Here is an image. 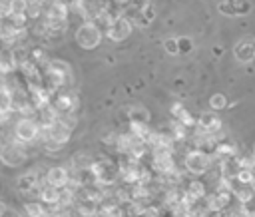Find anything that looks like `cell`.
<instances>
[{"instance_id": "20", "label": "cell", "mask_w": 255, "mask_h": 217, "mask_svg": "<svg viewBox=\"0 0 255 217\" xmlns=\"http://www.w3.org/2000/svg\"><path fill=\"white\" fill-rule=\"evenodd\" d=\"M92 161H94V157L88 151H76L70 157V167L72 169H80V171H88L90 165H92Z\"/></svg>"}, {"instance_id": "13", "label": "cell", "mask_w": 255, "mask_h": 217, "mask_svg": "<svg viewBox=\"0 0 255 217\" xmlns=\"http://www.w3.org/2000/svg\"><path fill=\"white\" fill-rule=\"evenodd\" d=\"M195 127L205 133H217L223 129V121L215 111H205L195 119Z\"/></svg>"}, {"instance_id": "1", "label": "cell", "mask_w": 255, "mask_h": 217, "mask_svg": "<svg viewBox=\"0 0 255 217\" xmlns=\"http://www.w3.org/2000/svg\"><path fill=\"white\" fill-rule=\"evenodd\" d=\"M72 82H74L72 66H70L66 60L50 58V62H48L46 68H44V86L56 94L58 90L68 88Z\"/></svg>"}, {"instance_id": "30", "label": "cell", "mask_w": 255, "mask_h": 217, "mask_svg": "<svg viewBox=\"0 0 255 217\" xmlns=\"http://www.w3.org/2000/svg\"><path fill=\"white\" fill-rule=\"evenodd\" d=\"M179 217H207V209H205V205L193 203V205H191V207H187Z\"/></svg>"}, {"instance_id": "2", "label": "cell", "mask_w": 255, "mask_h": 217, "mask_svg": "<svg viewBox=\"0 0 255 217\" xmlns=\"http://www.w3.org/2000/svg\"><path fill=\"white\" fill-rule=\"evenodd\" d=\"M40 137V125L34 117L28 115H18L12 123V139L24 143V145H32L36 143Z\"/></svg>"}, {"instance_id": "4", "label": "cell", "mask_w": 255, "mask_h": 217, "mask_svg": "<svg viewBox=\"0 0 255 217\" xmlns=\"http://www.w3.org/2000/svg\"><path fill=\"white\" fill-rule=\"evenodd\" d=\"M28 159V145L16 141V139H6L0 143V161L8 167H20Z\"/></svg>"}, {"instance_id": "26", "label": "cell", "mask_w": 255, "mask_h": 217, "mask_svg": "<svg viewBox=\"0 0 255 217\" xmlns=\"http://www.w3.org/2000/svg\"><path fill=\"white\" fill-rule=\"evenodd\" d=\"M128 121L129 123H149V113L145 108H131V109H128Z\"/></svg>"}, {"instance_id": "5", "label": "cell", "mask_w": 255, "mask_h": 217, "mask_svg": "<svg viewBox=\"0 0 255 217\" xmlns=\"http://www.w3.org/2000/svg\"><path fill=\"white\" fill-rule=\"evenodd\" d=\"M76 42L84 50H94L102 42V28L96 22H82L76 30Z\"/></svg>"}, {"instance_id": "23", "label": "cell", "mask_w": 255, "mask_h": 217, "mask_svg": "<svg viewBox=\"0 0 255 217\" xmlns=\"http://www.w3.org/2000/svg\"><path fill=\"white\" fill-rule=\"evenodd\" d=\"M74 207H76V213H78L80 217H94V215H96V211H98V203H96V201L82 199V197H78V199H76Z\"/></svg>"}, {"instance_id": "35", "label": "cell", "mask_w": 255, "mask_h": 217, "mask_svg": "<svg viewBox=\"0 0 255 217\" xmlns=\"http://www.w3.org/2000/svg\"><path fill=\"white\" fill-rule=\"evenodd\" d=\"M163 48H165V52H167L169 56H175V54H179V48H177V40H173V38L165 40V42H163Z\"/></svg>"}, {"instance_id": "17", "label": "cell", "mask_w": 255, "mask_h": 217, "mask_svg": "<svg viewBox=\"0 0 255 217\" xmlns=\"http://www.w3.org/2000/svg\"><path fill=\"white\" fill-rule=\"evenodd\" d=\"M211 159H223V157H235L237 155V145L235 143H231V141H227V139H221V141H217L215 145H213V149H211Z\"/></svg>"}, {"instance_id": "38", "label": "cell", "mask_w": 255, "mask_h": 217, "mask_svg": "<svg viewBox=\"0 0 255 217\" xmlns=\"http://www.w3.org/2000/svg\"><path fill=\"white\" fill-rule=\"evenodd\" d=\"M177 48H179V52H189L191 50V40L189 38H179L177 40Z\"/></svg>"}, {"instance_id": "8", "label": "cell", "mask_w": 255, "mask_h": 217, "mask_svg": "<svg viewBox=\"0 0 255 217\" xmlns=\"http://www.w3.org/2000/svg\"><path fill=\"white\" fill-rule=\"evenodd\" d=\"M40 137H46L48 141H52V143L64 147V145L70 141V137H72V129H70L68 125H64L60 119H56L52 125L40 129Z\"/></svg>"}, {"instance_id": "29", "label": "cell", "mask_w": 255, "mask_h": 217, "mask_svg": "<svg viewBox=\"0 0 255 217\" xmlns=\"http://www.w3.org/2000/svg\"><path fill=\"white\" fill-rule=\"evenodd\" d=\"M24 213H26V217H42L46 213V205L38 199H32L24 205Z\"/></svg>"}, {"instance_id": "15", "label": "cell", "mask_w": 255, "mask_h": 217, "mask_svg": "<svg viewBox=\"0 0 255 217\" xmlns=\"http://www.w3.org/2000/svg\"><path fill=\"white\" fill-rule=\"evenodd\" d=\"M68 2L64 0H50V4L44 8V14L40 18L44 20H68Z\"/></svg>"}, {"instance_id": "14", "label": "cell", "mask_w": 255, "mask_h": 217, "mask_svg": "<svg viewBox=\"0 0 255 217\" xmlns=\"http://www.w3.org/2000/svg\"><path fill=\"white\" fill-rule=\"evenodd\" d=\"M233 54H235V60L241 62V64H249L255 60V38H243L235 44L233 48Z\"/></svg>"}, {"instance_id": "11", "label": "cell", "mask_w": 255, "mask_h": 217, "mask_svg": "<svg viewBox=\"0 0 255 217\" xmlns=\"http://www.w3.org/2000/svg\"><path fill=\"white\" fill-rule=\"evenodd\" d=\"M205 209L207 213H217V211H223L231 205L233 201V193L231 191H223V189H217L209 195H205Z\"/></svg>"}, {"instance_id": "3", "label": "cell", "mask_w": 255, "mask_h": 217, "mask_svg": "<svg viewBox=\"0 0 255 217\" xmlns=\"http://www.w3.org/2000/svg\"><path fill=\"white\" fill-rule=\"evenodd\" d=\"M88 171L92 173L94 183H98L102 187H110L118 181V161H114V159H108V157L94 159Z\"/></svg>"}, {"instance_id": "10", "label": "cell", "mask_w": 255, "mask_h": 217, "mask_svg": "<svg viewBox=\"0 0 255 217\" xmlns=\"http://www.w3.org/2000/svg\"><path fill=\"white\" fill-rule=\"evenodd\" d=\"M131 28H133L131 20L120 16V18L112 20L110 24H106V36H108L112 42H124V40L131 34Z\"/></svg>"}, {"instance_id": "40", "label": "cell", "mask_w": 255, "mask_h": 217, "mask_svg": "<svg viewBox=\"0 0 255 217\" xmlns=\"http://www.w3.org/2000/svg\"><path fill=\"white\" fill-rule=\"evenodd\" d=\"M251 155H253V159H255V143H253V153H251Z\"/></svg>"}, {"instance_id": "32", "label": "cell", "mask_w": 255, "mask_h": 217, "mask_svg": "<svg viewBox=\"0 0 255 217\" xmlns=\"http://www.w3.org/2000/svg\"><path fill=\"white\" fill-rule=\"evenodd\" d=\"M253 177H255V169H245V167H239V171H237V175H235V179H237L241 185H249V183L253 181Z\"/></svg>"}, {"instance_id": "27", "label": "cell", "mask_w": 255, "mask_h": 217, "mask_svg": "<svg viewBox=\"0 0 255 217\" xmlns=\"http://www.w3.org/2000/svg\"><path fill=\"white\" fill-rule=\"evenodd\" d=\"M167 129H169V133H171V137H173L175 141H183V139H187L189 129H187V127H183L177 119H171V121L167 123Z\"/></svg>"}, {"instance_id": "34", "label": "cell", "mask_w": 255, "mask_h": 217, "mask_svg": "<svg viewBox=\"0 0 255 217\" xmlns=\"http://www.w3.org/2000/svg\"><path fill=\"white\" fill-rule=\"evenodd\" d=\"M209 106H211L213 109H223V108L227 106V98H225L223 94H215V96H211Z\"/></svg>"}, {"instance_id": "31", "label": "cell", "mask_w": 255, "mask_h": 217, "mask_svg": "<svg viewBox=\"0 0 255 217\" xmlns=\"http://www.w3.org/2000/svg\"><path fill=\"white\" fill-rule=\"evenodd\" d=\"M2 113H12V96L0 88V115Z\"/></svg>"}, {"instance_id": "6", "label": "cell", "mask_w": 255, "mask_h": 217, "mask_svg": "<svg viewBox=\"0 0 255 217\" xmlns=\"http://www.w3.org/2000/svg\"><path fill=\"white\" fill-rule=\"evenodd\" d=\"M50 106L56 109L58 117H60V115H66V113H76L78 108H80V98H78L76 92L64 88V90H58V92L52 96Z\"/></svg>"}, {"instance_id": "9", "label": "cell", "mask_w": 255, "mask_h": 217, "mask_svg": "<svg viewBox=\"0 0 255 217\" xmlns=\"http://www.w3.org/2000/svg\"><path fill=\"white\" fill-rule=\"evenodd\" d=\"M139 169H141V161L124 155L118 161V179H122L126 185H133L139 181Z\"/></svg>"}, {"instance_id": "33", "label": "cell", "mask_w": 255, "mask_h": 217, "mask_svg": "<svg viewBox=\"0 0 255 217\" xmlns=\"http://www.w3.org/2000/svg\"><path fill=\"white\" fill-rule=\"evenodd\" d=\"M26 6H28L26 0H10V14H8V16H20V14H26Z\"/></svg>"}, {"instance_id": "37", "label": "cell", "mask_w": 255, "mask_h": 217, "mask_svg": "<svg viewBox=\"0 0 255 217\" xmlns=\"http://www.w3.org/2000/svg\"><path fill=\"white\" fill-rule=\"evenodd\" d=\"M169 111H171L173 119H179V115L185 111V106H183V104H179V102H173V104H171V108H169Z\"/></svg>"}, {"instance_id": "36", "label": "cell", "mask_w": 255, "mask_h": 217, "mask_svg": "<svg viewBox=\"0 0 255 217\" xmlns=\"http://www.w3.org/2000/svg\"><path fill=\"white\" fill-rule=\"evenodd\" d=\"M237 161H239V167L255 169V159H253V155H241V157H237Z\"/></svg>"}, {"instance_id": "24", "label": "cell", "mask_w": 255, "mask_h": 217, "mask_svg": "<svg viewBox=\"0 0 255 217\" xmlns=\"http://www.w3.org/2000/svg\"><path fill=\"white\" fill-rule=\"evenodd\" d=\"M219 171H221V177H235L237 171H239L237 157H223V159H219Z\"/></svg>"}, {"instance_id": "28", "label": "cell", "mask_w": 255, "mask_h": 217, "mask_svg": "<svg viewBox=\"0 0 255 217\" xmlns=\"http://www.w3.org/2000/svg\"><path fill=\"white\" fill-rule=\"evenodd\" d=\"M233 197L239 201V205H243V203L253 201V199H255V193H253V189H251V187H247V185H241V183H239V187H235V189H233Z\"/></svg>"}, {"instance_id": "21", "label": "cell", "mask_w": 255, "mask_h": 217, "mask_svg": "<svg viewBox=\"0 0 255 217\" xmlns=\"http://www.w3.org/2000/svg\"><path fill=\"white\" fill-rule=\"evenodd\" d=\"M12 72H16V64H14V58H12V50L0 46V76L12 74Z\"/></svg>"}, {"instance_id": "19", "label": "cell", "mask_w": 255, "mask_h": 217, "mask_svg": "<svg viewBox=\"0 0 255 217\" xmlns=\"http://www.w3.org/2000/svg\"><path fill=\"white\" fill-rule=\"evenodd\" d=\"M183 191H185V195L191 197L193 201H199V199H203V197L207 195V185H205L201 179H191V181L185 183Z\"/></svg>"}, {"instance_id": "22", "label": "cell", "mask_w": 255, "mask_h": 217, "mask_svg": "<svg viewBox=\"0 0 255 217\" xmlns=\"http://www.w3.org/2000/svg\"><path fill=\"white\" fill-rule=\"evenodd\" d=\"M129 133L147 145L149 143V137L153 133V127L149 123H129Z\"/></svg>"}, {"instance_id": "25", "label": "cell", "mask_w": 255, "mask_h": 217, "mask_svg": "<svg viewBox=\"0 0 255 217\" xmlns=\"http://www.w3.org/2000/svg\"><path fill=\"white\" fill-rule=\"evenodd\" d=\"M153 18H155V14H153V8H151V4H149V6H145L141 12H137V14L131 18V24H137V26L145 28V26L151 24Z\"/></svg>"}, {"instance_id": "16", "label": "cell", "mask_w": 255, "mask_h": 217, "mask_svg": "<svg viewBox=\"0 0 255 217\" xmlns=\"http://www.w3.org/2000/svg\"><path fill=\"white\" fill-rule=\"evenodd\" d=\"M217 8L225 16H243V14H249L251 2H247V0H223Z\"/></svg>"}, {"instance_id": "12", "label": "cell", "mask_w": 255, "mask_h": 217, "mask_svg": "<svg viewBox=\"0 0 255 217\" xmlns=\"http://www.w3.org/2000/svg\"><path fill=\"white\" fill-rule=\"evenodd\" d=\"M68 181H70V171H68V167H64V165L48 167L46 173H44V183L54 185V187H58V189L66 187Z\"/></svg>"}, {"instance_id": "39", "label": "cell", "mask_w": 255, "mask_h": 217, "mask_svg": "<svg viewBox=\"0 0 255 217\" xmlns=\"http://www.w3.org/2000/svg\"><path fill=\"white\" fill-rule=\"evenodd\" d=\"M102 141H104L108 147H116V141H118V133H110V135H106Z\"/></svg>"}, {"instance_id": "7", "label": "cell", "mask_w": 255, "mask_h": 217, "mask_svg": "<svg viewBox=\"0 0 255 217\" xmlns=\"http://www.w3.org/2000/svg\"><path fill=\"white\" fill-rule=\"evenodd\" d=\"M211 155L205 153V151H199V149H191L187 151L185 155V169L187 173L191 175H203L209 167H211Z\"/></svg>"}, {"instance_id": "18", "label": "cell", "mask_w": 255, "mask_h": 217, "mask_svg": "<svg viewBox=\"0 0 255 217\" xmlns=\"http://www.w3.org/2000/svg\"><path fill=\"white\" fill-rule=\"evenodd\" d=\"M58 197H60V189L54 187V185H48V183H40V189H38V201H42L44 205H56L58 203Z\"/></svg>"}]
</instances>
